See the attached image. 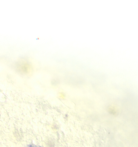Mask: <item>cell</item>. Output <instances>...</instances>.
I'll list each match as a JSON object with an SVG mask.
<instances>
[{"mask_svg":"<svg viewBox=\"0 0 138 147\" xmlns=\"http://www.w3.org/2000/svg\"><path fill=\"white\" fill-rule=\"evenodd\" d=\"M28 147H41L40 146H36L35 145H32V144H30L28 146Z\"/></svg>","mask_w":138,"mask_h":147,"instance_id":"obj_1","label":"cell"}]
</instances>
